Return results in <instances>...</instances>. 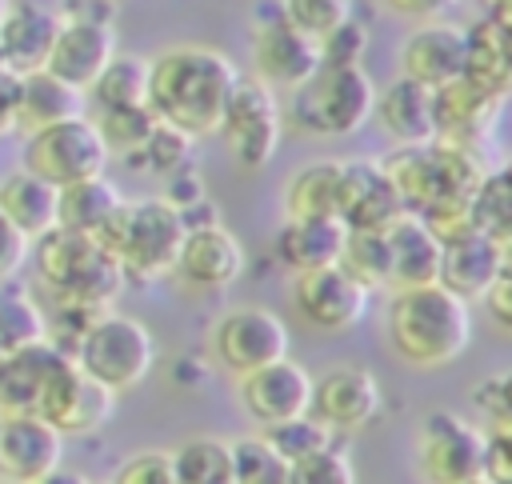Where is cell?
<instances>
[{
  "label": "cell",
  "instance_id": "4316f807",
  "mask_svg": "<svg viewBox=\"0 0 512 484\" xmlns=\"http://www.w3.org/2000/svg\"><path fill=\"white\" fill-rule=\"evenodd\" d=\"M404 212L420 216L428 204L436 200H448V184H444V168H440V156H436V144H400L388 160H380ZM460 200V196H456Z\"/></svg>",
  "mask_w": 512,
  "mask_h": 484
},
{
  "label": "cell",
  "instance_id": "9c48e42d",
  "mask_svg": "<svg viewBox=\"0 0 512 484\" xmlns=\"http://www.w3.org/2000/svg\"><path fill=\"white\" fill-rule=\"evenodd\" d=\"M412 460L424 484H464L484 468V428L460 412H428L416 428Z\"/></svg>",
  "mask_w": 512,
  "mask_h": 484
},
{
  "label": "cell",
  "instance_id": "f907efd6",
  "mask_svg": "<svg viewBox=\"0 0 512 484\" xmlns=\"http://www.w3.org/2000/svg\"><path fill=\"white\" fill-rule=\"evenodd\" d=\"M480 304L488 308V316H492L500 328H508V324H512V268H508V264L492 276V284L484 288Z\"/></svg>",
  "mask_w": 512,
  "mask_h": 484
},
{
  "label": "cell",
  "instance_id": "7c38bea8",
  "mask_svg": "<svg viewBox=\"0 0 512 484\" xmlns=\"http://www.w3.org/2000/svg\"><path fill=\"white\" fill-rule=\"evenodd\" d=\"M212 360L236 380L288 356V324L268 308H232L208 332Z\"/></svg>",
  "mask_w": 512,
  "mask_h": 484
},
{
  "label": "cell",
  "instance_id": "6f0895ef",
  "mask_svg": "<svg viewBox=\"0 0 512 484\" xmlns=\"http://www.w3.org/2000/svg\"><path fill=\"white\" fill-rule=\"evenodd\" d=\"M480 4H484V8H492V4H500V0H480Z\"/></svg>",
  "mask_w": 512,
  "mask_h": 484
},
{
  "label": "cell",
  "instance_id": "9a60e30c",
  "mask_svg": "<svg viewBox=\"0 0 512 484\" xmlns=\"http://www.w3.org/2000/svg\"><path fill=\"white\" fill-rule=\"evenodd\" d=\"M368 288H360L340 264L296 272L292 276V308L316 332H348L368 312Z\"/></svg>",
  "mask_w": 512,
  "mask_h": 484
},
{
  "label": "cell",
  "instance_id": "30bf717a",
  "mask_svg": "<svg viewBox=\"0 0 512 484\" xmlns=\"http://www.w3.org/2000/svg\"><path fill=\"white\" fill-rule=\"evenodd\" d=\"M216 136L224 140V148L232 152V160L240 168H264L276 148H280V136H284V116H280V100L268 84H260L256 76L252 80H236L232 88V100L220 116V128Z\"/></svg>",
  "mask_w": 512,
  "mask_h": 484
},
{
  "label": "cell",
  "instance_id": "74e56055",
  "mask_svg": "<svg viewBox=\"0 0 512 484\" xmlns=\"http://www.w3.org/2000/svg\"><path fill=\"white\" fill-rule=\"evenodd\" d=\"M228 448H232V480L236 484H288V460L260 432L228 440Z\"/></svg>",
  "mask_w": 512,
  "mask_h": 484
},
{
  "label": "cell",
  "instance_id": "4fadbf2b",
  "mask_svg": "<svg viewBox=\"0 0 512 484\" xmlns=\"http://www.w3.org/2000/svg\"><path fill=\"white\" fill-rule=\"evenodd\" d=\"M116 412V396L96 384L92 376H84L72 360L52 376V384L40 396L36 416L60 432V440H84L96 436Z\"/></svg>",
  "mask_w": 512,
  "mask_h": 484
},
{
  "label": "cell",
  "instance_id": "603a6c76",
  "mask_svg": "<svg viewBox=\"0 0 512 484\" xmlns=\"http://www.w3.org/2000/svg\"><path fill=\"white\" fill-rule=\"evenodd\" d=\"M60 28V12H48L32 0H8L0 12V64L12 76L40 72Z\"/></svg>",
  "mask_w": 512,
  "mask_h": 484
},
{
  "label": "cell",
  "instance_id": "9f6ffc18",
  "mask_svg": "<svg viewBox=\"0 0 512 484\" xmlns=\"http://www.w3.org/2000/svg\"><path fill=\"white\" fill-rule=\"evenodd\" d=\"M464 484H492V480H484V476H472V480H464Z\"/></svg>",
  "mask_w": 512,
  "mask_h": 484
},
{
  "label": "cell",
  "instance_id": "8992f818",
  "mask_svg": "<svg viewBox=\"0 0 512 484\" xmlns=\"http://www.w3.org/2000/svg\"><path fill=\"white\" fill-rule=\"evenodd\" d=\"M72 364L96 384H104L112 396H120L148 380L156 364V344L136 316L108 308L84 328L80 344L72 348Z\"/></svg>",
  "mask_w": 512,
  "mask_h": 484
},
{
  "label": "cell",
  "instance_id": "11a10c76",
  "mask_svg": "<svg viewBox=\"0 0 512 484\" xmlns=\"http://www.w3.org/2000/svg\"><path fill=\"white\" fill-rule=\"evenodd\" d=\"M40 484H92V480H88L84 472H76V468H64V464H60V468H52Z\"/></svg>",
  "mask_w": 512,
  "mask_h": 484
},
{
  "label": "cell",
  "instance_id": "f546056e",
  "mask_svg": "<svg viewBox=\"0 0 512 484\" xmlns=\"http://www.w3.org/2000/svg\"><path fill=\"white\" fill-rule=\"evenodd\" d=\"M0 216L32 244L56 228V188L24 168L0 176Z\"/></svg>",
  "mask_w": 512,
  "mask_h": 484
},
{
  "label": "cell",
  "instance_id": "cb8c5ba5",
  "mask_svg": "<svg viewBox=\"0 0 512 484\" xmlns=\"http://www.w3.org/2000/svg\"><path fill=\"white\" fill-rule=\"evenodd\" d=\"M508 264V248H500L496 240L480 236V232H460L452 240L440 244V272L436 284L448 288L460 300H480L484 288L492 284V276Z\"/></svg>",
  "mask_w": 512,
  "mask_h": 484
},
{
  "label": "cell",
  "instance_id": "f6af8a7d",
  "mask_svg": "<svg viewBox=\"0 0 512 484\" xmlns=\"http://www.w3.org/2000/svg\"><path fill=\"white\" fill-rule=\"evenodd\" d=\"M368 24L348 16L344 24H336L324 40H316V52H320V64L324 68H356L368 52Z\"/></svg>",
  "mask_w": 512,
  "mask_h": 484
},
{
  "label": "cell",
  "instance_id": "7bdbcfd3",
  "mask_svg": "<svg viewBox=\"0 0 512 484\" xmlns=\"http://www.w3.org/2000/svg\"><path fill=\"white\" fill-rule=\"evenodd\" d=\"M292 28H300L308 40H324L336 24L356 16V0H280Z\"/></svg>",
  "mask_w": 512,
  "mask_h": 484
},
{
  "label": "cell",
  "instance_id": "44dd1931",
  "mask_svg": "<svg viewBox=\"0 0 512 484\" xmlns=\"http://www.w3.org/2000/svg\"><path fill=\"white\" fill-rule=\"evenodd\" d=\"M64 464V440L40 416H0V480L40 484Z\"/></svg>",
  "mask_w": 512,
  "mask_h": 484
},
{
  "label": "cell",
  "instance_id": "680465c9",
  "mask_svg": "<svg viewBox=\"0 0 512 484\" xmlns=\"http://www.w3.org/2000/svg\"><path fill=\"white\" fill-rule=\"evenodd\" d=\"M4 4H8V0H0V12H4Z\"/></svg>",
  "mask_w": 512,
  "mask_h": 484
},
{
  "label": "cell",
  "instance_id": "db71d44e",
  "mask_svg": "<svg viewBox=\"0 0 512 484\" xmlns=\"http://www.w3.org/2000/svg\"><path fill=\"white\" fill-rule=\"evenodd\" d=\"M16 88H20V76L0 68V136L16 132Z\"/></svg>",
  "mask_w": 512,
  "mask_h": 484
},
{
  "label": "cell",
  "instance_id": "484cf974",
  "mask_svg": "<svg viewBox=\"0 0 512 484\" xmlns=\"http://www.w3.org/2000/svg\"><path fill=\"white\" fill-rule=\"evenodd\" d=\"M464 80L492 96H508L512 88V24L496 16H480L464 28Z\"/></svg>",
  "mask_w": 512,
  "mask_h": 484
},
{
  "label": "cell",
  "instance_id": "1f68e13d",
  "mask_svg": "<svg viewBox=\"0 0 512 484\" xmlns=\"http://www.w3.org/2000/svg\"><path fill=\"white\" fill-rule=\"evenodd\" d=\"M124 200H128V196H124L108 176H92V180L56 188V228L96 236V232L108 224V216H112Z\"/></svg>",
  "mask_w": 512,
  "mask_h": 484
},
{
  "label": "cell",
  "instance_id": "7a4b0ae2",
  "mask_svg": "<svg viewBox=\"0 0 512 484\" xmlns=\"http://www.w3.org/2000/svg\"><path fill=\"white\" fill-rule=\"evenodd\" d=\"M384 328L392 352L412 368H444L464 356L472 340L468 300L440 284L396 288L384 308Z\"/></svg>",
  "mask_w": 512,
  "mask_h": 484
},
{
  "label": "cell",
  "instance_id": "681fc988",
  "mask_svg": "<svg viewBox=\"0 0 512 484\" xmlns=\"http://www.w3.org/2000/svg\"><path fill=\"white\" fill-rule=\"evenodd\" d=\"M484 480L512 484V432H484Z\"/></svg>",
  "mask_w": 512,
  "mask_h": 484
},
{
  "label": "cell",
  "instance_id": "d6986e66",
  "mask_svg": "<svg viewBox=\"0 0 512 484\" xmlns=\"http://www.w3.org/2000/svg\"><path fill=\"white\" fill-rule=\"evenodd\" d=\"M172 272L188 288H196V292H224L244 272V244L224 224L192 228L180 240V252H176Z\"/></svg>",
  "mask_w": 512,
  "mask_h": 484
},
{
  "label": "cell",
  "instance_id": "5bb4252c",
  "mask_svg": "<svg viewBox=\"0 0 512 484\" xmlns=\"http://www.w3.org/2000/svg\"><path fill=\"white\" fill-rule=\"evenodd\" d=\"M384 408V392L380 380L360 368V364H340L332 372H324L320 380H312V400H308V416L320 420L332 436H348L368 428Z\"/></svg>",
  "mask_w": 512,
  "mask_h": 484
},
{
  "label": "cell",
  "instance_id": "2e32d148",
  "mask_svg": "<svg viewBox=\"0 0 512 484\" xmlns=\"http://www.w3.org/2000/svg\"><path fill=\"white\" fill-rule=\"evenodd\" d=\"M236 396H240V408L244 416L264 432V428H276L284 420H296L308 412V400H312V376L304 364H296L292 356H280L248 376H240L236 384Z\"/></svg>",
  "mask_w": 512,
  "mask_h": 484
},
{
  "label": "cell",
  "instance_id": "8d00e7d4",
  "mask_svg": "<svg viewBox=\"0 0 512 484\" xmlns=\"http://www.w3.org/2000/svg\"><path fill=\"white\" fill-rule=\"evenodd\" d=\"M44 340V308L20 280H0V352Z\"/></svg>",
  "mask_w": 512,
  "mask_h": 484
},
{
  "label": "cell",
  "instance_id": "5b68a950",
  "mask_svg": "<svg viewBox=\"0 0 512 484\" xmlns=\"http://www.w3.org/2000/svg\"><path fill=\"white\" fill-rule=\"evenodd\" d=\"M376 100L372 76L356 68H316L300 88L288 92V112H280L296 132L340 140L368 124Z\"/></svg>",
  "mask_w": 512,
  "mask_h": 484
},
{
  "label": "cell",
  "instance_id": "f5cc1de1",
  "mask_svg": "<svg viewBox=\"0 0 512 484\" xmlns=\"http://www.w3.org/2000/svg\"><path fill=\"white\" fill-rule=\"evenodd\" d=\"M388 12L404 16V20H416V24H428V20H444L452 12L456 0H380Z\"/></svg>",
  "mask_w": 512,
  "mask_h": 484
},
{
  "label": "cell",
  "instance_id": "d4e9b609",
  "mask_svg": "<svg viewBox=\"0 0 512 484\" xmlns=\"http://www.w3.org/2000/svg\"><path fill=\"white\" fill-rule=\"evenodd\" d=\"M388 244V288H416L436 284L440 272V240L420 224V216L404 212L384 228Z\"/></svg>",
  "mask_w": 512,
  "mask_h": 484
},
{
  "label": "cell",
  "instance_id": "7402d4cb",
  "mask_svg": "<svg viewBox=\"0 0 512 484\" xmlns=\"http://www.w3.org/2000/svg\"><path fill=\"white\" fill-rule=\"evenodd\" d=\"M64 364L68 356L48 340L0 352V416H36L44 388Z\"/></svg>",
  "mask_w": 512,
  "mask_h": 484
},
{
  "label": "cell",
  "instance_id": "8fae6325",
  "mask_svg": "<svg viewBox=\"0 0 512 484\" xmlns=\"http://www.w3.org/2000/svg\"><path fill=\"white\" fill-rule=\"evenodd\" d=\"M252 68L256 80L276 88H300L316 68H320V52L316 40H308L300 28L288 24L284 4L280 0H260V8L252 12Z\"/></svg>",
  "mask_w": 512,
  "mask_h": 484
},
{
  "label": "cell",
  "instance_id": "ee69618b",
  "mask_svg": "<svg viewBox=\"0 0 512 484\" xmlns=\"http://www.w3.org/2000/svg\"><path fill=\"white\" fill-rule=\"evenodd\" d=\"M288 484H356V468L340 444H328V448L288 464Z\"/></svg>",
  "mask_w": 512,
  "mask_h": 484
},
{
  "label": "cell",
  "instance_id": "83f0119b",
  "mask_svg": "<svg viewBox=\"0 0 512 484\" xmlns=\"http://www.w3.org/2000/svg\"><path fill=\"white\" fill-rule=\"evenodd\" d=\"M376 128L400 144H428L432 140V92L396 76L384 92H376L372 100V116Z\"/></svg>",
  "mask_w": 512,
  "mask_h": 484
},
{
  "label": "cell",
  "instance_id": "b9f144b4",
  "mask_svg": "<svg viewBox=\"0 0 512 484\" xmlns=\"http://www.w3.org/2000/svg\"><path fill=\"white\" fill-rule=\"evenodd\" d=\"M260 436H264L288 464H296V460H304V456H312V452L336 444V436H332L320 420H312L308 412L296 416V420H284V424H276V428H264Z\"/></svg>",
  "mask_w": 512,
  "mask_h": 484
},
{
  "label": "cell",
  "instance_id": "91938a15",
  "mask_svg": "<svg viewBox=\"0 0 512 484\" xmlns=\"http://www.w3.org/2000/svg\"><path fill=\"white\" fill-rule=\"evenodd\" d=\"M0 484H16V480H0Z\"/></svg>",
  "mask_w": 512,
  "mask_h": 484
},
{
  "label": "cell",
  "instance_id": "4dcf8cb0",
  "mask_svg": "<svg viewBox=\"0 0 512 484\" xmlns=\"http://www.w3.org/2000/svg\"><path fill=\"white\" fill-rule=\"evenodd\" d=\"M72 116H84V96L76 88H68L64 80L48 76L44 68L20 76V88H16V128L40 132L48 124H60V120H72Z\"/></svg>",
  "mask_w": 512,
  "mask_h": 484
},
{
  "label": "cell",
  "instance_id": "c3c4849f",
  "mask_svg": "<svg viewBox=\"0 0 512 484\" xmlns=\"http://www.w3.org/2000/svg\"><path fill=\"white\" fill-rule=\"evenodd\" d=\"M208 196V188H204V176L188 164V168H180V172H172L168 180H164V192H160V200L164 204H172L176 212H184V208H192V204H200Z\"/></svg>",
  "mask_w": 512,
  "mask_h": 484
},
{
  "label": "cell",
  "instance_id": "ab89813d",
  "mask_svg": "<svg viewBox=\"0 0 512 484\" xmlns=\"http://www.w3.org/2000/svg\"><path fill=\"white\" fill-rule=\"evenodd\" d=\"M360 288H388V244L384 232H348L336 260Z\"/></svg>",
  "mask_w": 512,
  "mask_h": 484
},
{
  "label": "cell",
  "instance_id": "bcb514c9",
  "mask_svg": "<svg viewBox=\"0 0 512 484\" xmlns=\"http://www.w3.org/2000/svg\"><path fill=\"white\" fill-rule=\"evenodd\" d=\"M472 404L480 412V428L484 432H512V392H508V376H488L472 388Z\"/></svg>",
  "mask_w": 512,
  "mask_h": 484
},
{
  "label": "cell",
  "instance_id": "52a82bcc",
  "mask_svg": "<svg viewBox=\"0 0 512 484\" xmlns=\"http://www.w3.org/2000/svg\"><path fill=\"white\" fill-rule=\"evenodd\" d=\"M20 168L48 180L52 188H68L92 176H104L108 168V148L88 116H72L60 124H48L40 132H28Z\"/></svg>",
  "mask_w": 512,
  "mask_h": 484
},
{
  "label": "cell",
  "instance_id": "7dc6e473",
  "mask_svg": "<svg viewBox=\"0 0 512 484\" xmlns=\"http://www.w3.org/2000/svg\"><path fill=\"white\" fill-rule=\"evenodd\" d=\"M108 484H176V472H172V452L164 448H144V452H132L116 464L112 480Z\"/></svg>",
  "mask_w": 512,
  "mask_h": 484
},
{
  "label": "cell",
  "instance_id": "f35d334b",
  "mask_svg": "<svg viewBox=\"0 0 512 484\" xmlns=\"http://www.w3.org/2000/svg\"><path fill=\"white\" fill-rule=\"evenodd\" d=\"M128 164L140 168V172H152V176L168 180L172 172H180V168L192 164V136H184L180 128L156 120L152 132H148V140L140 144V152H136Z\"/></svg>",
  "mask_w": 512,
  "mask_h": 484
},
{
  "label": "cell",
  "instance_id": "e575fe53",
  "mask_svg": "<svg viewBox=\"0 0 512 484\" xmlns=\"http://www.w3.org/2000/svg\"><path fill=\"white\" fill-rule=\"evenodd\" d=\"M468 224H472V232L508 248V240H512V184H508L504 168L484 172L480 184L468 192Z\"/></svg>",
  "mask_w": 512,
  "mask_h": 484
},
{
  "label": "cell",
  "instance_id": "3957f363",
  "mask_svg": "<svg viewBox=\"0 0 512 484\" xmlns=\"http://www.w3.org/2000/svg\"><path fill=\"white\" fill-rule=\"evenodd\" d=\"M92 240L116 260L124 284L144 288L172 272L184 240V224L172 204H164L160 196H144V200H124Z\"/></svg>",
  "mask_w": 512,
  "mask_h": 484
},
{
  "label": "cell",
  "instance_id": "94428289",
  "mask_svg": "<svg viewBox=\"0 0 512 484\" xmlns=\"http://www.w3.org/2000/svg\"><path fill=\"white\" fill-rule=\"evenodd\" d=\"M0 68H4V64H0Z\"/></svg>",
  "mask_w": 512,
  "mask_h": 484
},
{
  "label": "cell",
  "instance_id": "e0dca14e",
  "mask_svg": "<svg viewBox=\"0 0 512 484\" xmlns=\"http://www.w3.org/2000/svg\"><path fill=\"white\" fill-rule=\"evenodd\" d=\"M396 216H404V204L384 172L380 160L356 156L340 160V184H336V220L348 232H384Z\"/></svg>",
  "mask_w": 512,
  "mask_h": 484
},
{
  "label": "cell",
  "instance_id": "d6a6232c",
  "mask_svg": "<svg viewBox=\"0 0 512 484\" xmlns=\"http://www.w3.org/2000/svg\"><path fill=\"white\" fill-rule=\"evenodd\" d=\"M340 160H312L284 184V220H328L336 216Z\"/></svg>",
  "mask_w": 512,
  "mask_h": 484
},
{
  "label": "cell",
  "instance_id": "277c9868",
  "mask_svg": "<svg viewBox=\"0 0 512 484\" xmlns=\"http://www.w3.org/2000/svg\"><path fill=\"white\" fill-rule=\"evenodd\" d=\"M28 256L40 284L52 292V304H80L108 312L124 292V276L116 260L84 232L52 228L40 240H32Z\"/></svg>",
  "mask_w": 512,
  "mask_h": 484
},
{
  "label": "cell",
  "instance_id": "6da1fadb",
  "mask_svg": "<svg viewBox=\"0 0 512 484\" xmlns=\"http://www.w3.org/2000/svg\"><path fill=\"white\" fill-rule=\"evenodd\" d=\"M236 80H240V72L220 48L172 44L148 60L144 108L160 124H172L192 140L216 136Z\"/></svg>",
  "mask_w": 512,
  "mask_h": 484
},
{
  "label": "cell",
  "instance_id": "836d02e7",
  "mask_svg": "<svg viewBox=\"0 0 512 484\" xmlns=\"http://www.w3.org/2000/svg\"><path fill=\"white\" fill-rule=\"evenodd\" d=\"M144 88H148V60L144 56H124L116 52L104 72L92 80V88L84 92V104L92 112H112V108H140L144 104Z\"/></svg>",
  "mask_w": 512,
  "mask_h": 484
},
{
  "label": "cell",
  "instance_id": "60d3db41",
  "mask_svg": "<svg viewBox=\"0 0 512 484\" xmlns=\"http://www.w3.org/2000/svg\"><path fill=\"white\" fill-rule=\"evenodd\" d=\"M88 120L96 124V132H100V140H104L108 156H112V152H120L124 160H132V156L140 152V144L148 140V132H152V124H156V116H152L144 104H140V108L92 112Z\"/></svg>",
  "mask_w": 512,
  "mask_h": 484
},
{
  "label": "cell",
  "instance_id": "f1b7e54d",
  "mask_svg": "<svg viewBox=\"0 0 512 484\" xmlns=\"http://www.w3.org/2000/svg\"><path fill=\"white\" fill-rule=\"evenodd\" d=\"M348 228L328 216V220H284L280 232L272 236V252L284 268L296 272H312V268H328L340 260Z\"/></svg>",
  "mask_w": 512,
  "mask_h": 484
},
{
  "label": "cell",
  "instance_id": "816d5d0a",
  "mask_svg": "<svg viewBox=\"0 0 512 484\" xmlns=\"http://www.w3.org/2000/svg\"><path fill=\"white\" fill-rule=\"evenodd\" d=\"M28 240L0 216V280H16V272L28 264Z\"/></svg>",
  "mask_w": 512,
  "mask_h": 484
},
{
  "label": "cell",
  "instance_id": "ac0fdd59",
  "mask_svg": "<svg viewBox=\"0 0 512 484\" xmlns=\"http://www.w3.org/2000/svg\"><path fill=\"white\" fill-rule=\"evenodd\" d=\"M500 108H504V96H492L464 76L444 88H432V140L484 148L488 136L496 132Z\"/></svg>",
  "mask_w": 512,
  "mask_h": 484
},
{
  "label": "cell",
  "instance_id": "d590c367",
  "mask_svg": "<svg viewBox=\"0 0 512 484\" xmlns=\"http://www.w3.org/2000/svg\"><path fill=\"white\" fill-rule=\"evenodd\" d=\"M176 484H236L232 480V448L220 436H188L172 448Z\"/></svg>",
  "mask_w": 512,
  "mask_h": 484
},
{
  "label": "cell",
  "instance_id": "ffe728a7",
  "mask_svg": "<svg viewBox=\"0 0 512 484\" xmlns=\"http://www.w3.org/2000/svg\"><path fill=\"white\" fill-rule=\"evenodd\" d=\"M400 76L420 88H444L464 76V28L448 20H428L412 28L400 44Z\"/></svg>",
  "mask_w": 512,
  "mask_h": 484
},
{
  "label": "cell",
  "instance_id": "ba28073f",
  "mask_svg": "<svg viewBox=\"0 0 512 484\" xmlns=\"http://www.w3.org/2000/svg\"><path fill=\"white\" fill-rule=\"evenodd\" d=\"M112 56H116V28L108 12H100V0H88V8L72 0V8L60 12V28L52 36L44 72L84 96Z\"/></svg>",
  "mask_w": 512,
  "mask_h": 484
}]
</instances>
